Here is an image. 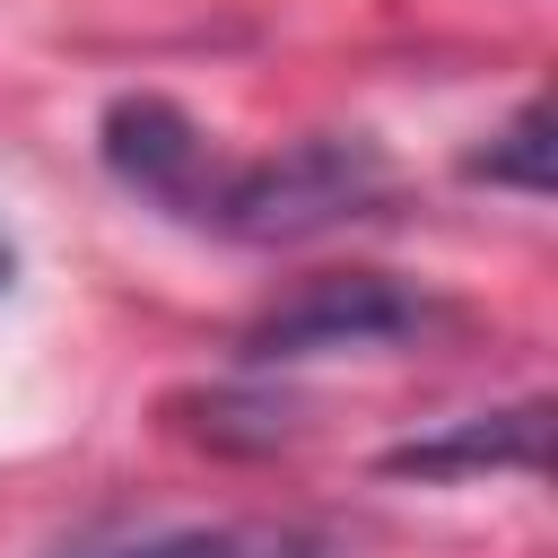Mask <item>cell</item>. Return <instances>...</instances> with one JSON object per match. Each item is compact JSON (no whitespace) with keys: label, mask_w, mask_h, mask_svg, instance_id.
Returning <instances> with one entry per match:
<instances>
[{"label":"cell","mask_w":558,"mask_h":558,"mask_svg":"<svg viewBox=\"0 0 558 558\" xmlns=\"http://www.w3.org/2000/svg\"><path fill=\"white\" fill-rule=\"evenodd\" d=\"M392 201V166L366 131H305L270 157H244V166H218L201 174L183 227H209V235H235V244H314L331 227H357Z\"/></svg>","instance_id":"obj_1"},{"label":"cell","mask_w":558,"mask_h":558,"mask_svg":"<svg viewBox=\"0 0 558 558\" xmlns=\"http://www.w3.org/2000/svg\"><path fill=\"white\" fill-rule=\"evenodd\" d=\"M436 323H445V305L392 270H323L296 296L262 305L244 323L235 357L244 366H296V357H331V349H392V340H418Z\"/></svg>","instance_id":"obj_2"},{"label":"cell","mask_w":558,"mask_h":558,"mask_svg":"<svg viewBox=\"0 0 558 558\" xmlns=\"http://www.w3.org/2000/svg\"><path fill=\"white\" fill-rule=\"evenodd\" d=\"M96 157H105V174H113L131 201L183 218L218 148L201 140V122H192L183 105H166V96H113L105 122H96Z\"/></svg>","instance_id":"obj_3"},{"label":"cell","mask_w":558,"mask_h":558,"mask_svg":"<svg viewBox=\"0 0 558 558\" xmlns=\"http://www.w3.org/2000/svg\"><path fill=\"white\" fill-rule=\"evenodd\" d=\"M549 462V401H506V410H480V418H453L436 436H410L392 445L375 471L384 480H471V471H541Z\"/></svg>","instance_id":"obj_4"},{"label":"cell","mask_w":558,"mask_h":558,"mask_svg":"<svg viewBox=\"0 0 558 558\" xmlns=\"http://www.w3.org/2000/svg\"><path fill=\"white\" fill-rule=\"evenodd\" d=\"M78 558H349V541L296 514H227V523H166V532L96 541Z\"/></svg>","instance_id":"obj_5"},{"label":"cell","mask_w":558,"mask_h":558,"mask_svg":"<svg viewBox=\"0 0 558 558\" xmlns=\"http://www.w3.org/2000/svg\"><path fill=\"white\" fill-rule=\"evenodd\" d=\"M462 174L471 183H497V192H549L558 183V140H549V96H523L514 105V122L488 140V148H471L462 157Z\"/></svg>","instance_id":"obj_6"},{"label":"cell","mask_w":558,"mask_h":558,"mask_svg":"<svg viewBox=\"0 0 558 558\" xmlns=\"http://www.w3.org/2000/svg\"><path fill=\"white\" fill-rule=\"evenodd\" d=\"M9 270H17V253H9V235H0V296H9Z\"/></svg>","instance_id":"obj_7"}]
</instances>
